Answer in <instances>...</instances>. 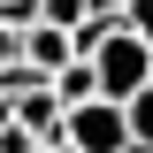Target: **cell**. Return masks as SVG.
<instances>
[{
  "mask_svg": "<svg viewBox=\"0 0 153 153\" xmlns=\"http://www.w3.org/2000/svg\"><path fill=\"white\" fill-rule=\"evenodd\" d=\"M92 69H100V92H107V100H138V92L153 84V46L123 23V31L92 54Z\"/></svg>",
  "mask_w": 153,
  "mask_h": 153,
  "instance_id": "cell-1",
  "label": "cell"
},
{
  "mask_svg": "<svg viewBox=\"0 0 153 153\" xmlns=\"http://www.w3.org/2000/svg\"><path fill=\"white\" fill-rule=\"evenodd\" d=\"M69 146L76 153H123V146H138L130 138V107L123 100H84V107H69Z\"/></svg>",
  "mask_w": 153,
  "mask_h": 153,
  "instance_id": "cell-2",
  "label": "cell"
},
{
  "mask_svg": "<svg viewBox=\"0 0 153 153\" xmlns=\"http://www.w3.org/2000/svg\"><path fill=\"white\" fill-rule=\"evenodd\" d=\"M16 123H31L38 146H69V107H61L54 84H46V92H23V100H16Z\"/></svg>",
  "mask_w": 153,
  "mask_h": 153,
  "instance_id": "cell-3",
  "label": "cell"
},
{
  "mask_svg": "<svg viewBox=\"0 0 153 153\" xmlns=\"http://www.w3.org/2000/svg\"><path fill=\"white\" fill-rule=\"evenodd\" d=\"M23 61H38L46 76H61L69 61H84V54H76V31H61V23H31V31H23Z\"/></svg>",
  "mask_w": 153,
  "mask_h": 153,
  "instance_id": "cell-4",
  "label": "cell"
},
{
  "mask_svg": "<svg viewBox=\"0 0 153 153\" xmlns=\"http://www.w3.org/2000/svg\"><path fill=\"white\" fill-rule=\"evenodd\" d=\"M54 92H61V107H84V100H100V69L92 61H69V69L54 76Z\"/></svg>",
  "mask_w": 153,
  "mask_h": 153,
  "instance_id": "cell-5",
  "label": "cell"
},
{
  "mask_svg": "<svg viewBox=\"0 0 153 153\" xmlns=\"http://www.w3.org/2000/svg\"><path fill=\"white\" fill-rule=\"evenodd\" d=\"M46 84H54V76L38 69V61H23V54L0 69V92H8V100H23V92H46Z\"/></svg>",
  "mask_w": 153,
  "mask_h": 153,
  "instance_id": "cell-6",
  "label": "cell"
},
{
  "mask_svg": "<svg viewBox=\"0 0 153 153\" xmlns=\"http://www.w3.org/2000/svg\"><path fill=\"white\" fill-rule=\"evenodd\" d=\"M123 107H130V138H138V146H153V84H146L138 100H123Z\"/></svg>",
  "mask_w": 153,
  "mask_h": 153,
  "instance_id": "cell-7",
  "label": "cell"
},
{
  "mask_svg": "<svg viewBox=\"0 0 153 153\" xmlns=\"http://www.w3.org/2000/svg\"><path fill=\"white\" fill-rule=\"evenodd\" d=\"M84 16H92V0H46V23H61V31H76Z\"/></svg>",
  "mask_w": 153,
  "mask_h": 153,
  "instance_id": "cell-8",
  "label": "cell"
},
{
  "mask_svg": "<svg viewBox=\"0 0 153 153\" xmlns=\"http://www.w3.org/2000/svg\"><path fill=\"white\" fill-rule=\"evenodd\" d=\"M0 153H38V130L31 123H8V130H0Z\"/></svg>",
  "mask_w": 153,
  "mask_h": 153,
  "instance_id": "cell-9",
  "label": "cell"
},
{
  "mask_svg": "<svg viewBox=\"0 0 153 153\" xmlns=\"http://www.w3.org/2000/svg\"><path fill=\"white\" fill-rule=\"evenodd\" d=\"M130 31H138V38L153 46V0H138V8H130Z\"/></svg>",
  "mask_w": 153,
  "mask_h": 153,
  "instance_id": "cell-10",
  "label": "cell"
},
{
  "mask_svg": "<svg viewBox=\"0 0 153 153\" xmlns=\"http://www.w3.org/2000/svg\"><path fill=\"white\" fill-rule=\"evenodd\" d=\"M16 54H23V38L8 31V23H0V69H8V61H16Z\"/></svg>",
  "mask_w": 153,
  "mask_h": 153,
  "instance_id": "cell-11",
  "label": "cell"
},
{
  "mask_svg": "<svg viewBox=\"0 0 153 153\" xmlns=\"http://www.w3.org/2000/svg\"><path fill=\"white\" fill-rule=\"evenodd\" d=\"M8 123H16V100H8V92H0V130H8Z\"/></svg>",
  "mask_w": 153,
  "mask_h": 153,
  "instance_id": "cell-12",
  "label": "cell"
},
{
  "mask_svg": "<svg viewBox=\"0 0 153 153\" xmlns=\"http://www.w3.org/2000/svg\"><path fill=\"white\" fill-rule=\"evenodd\" d=\"M38 153H76V146H38Z\"/></svg>",
  "mask_w": 153,
  "mask_h": 153,
  "instance_id": "cell-13",
  "label": "cell"
},
{
  "mask_svg": "<svg viewBox=\"0 0 153 153\" xmlns=\"http://www.w3.org/2000/svg\"><path fill=\"white\" fill-rule=\"evenodd\" d=\"M123 153H153V146H123Z\"/></svg>",
  "mask_w": 153,
  "mask_h": 153,
  "instance_id": "cell-14",
  "label": "cell"
},
{
  "mask_svg": "<svg viewBox=\"0 0 153 153\" xmlns=\"http://www.w3.org/2000/svg\"><path fill=\"white\" fill-rule=\"evenodd\" d=\"M0 8H8V0H0Z\"/></svg>",
  "mask_w": 153,
  "mask_h": 153,
  "instance_id": "cell-15",
  "label": "cell"
}]
</instances>
